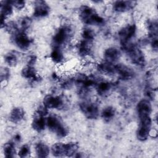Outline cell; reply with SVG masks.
I'll list each match as a JSON object with an SVG mask.
<instances>
[{
    "label": "cell",
    "mask_w": 158,
    "mask_h": 158,
    "mask_svg": "<svg viewBox=\"0 0 158 158\" xmlns=\"http://www.w3.org/2000/svg\"><path fill=\"white\" fill-rule=\"evenodd\" d=\"M31 23H32V20L30 17L27 16L22 17L19 22V25L20 26V30L26 31V30L30 27Z\"/></svg>",
    "instance_id": "obj_31"
},
{
    "label": "cell",
    "mask_w": 158,
    "mask_h": 158,
    "mask_svg": "<svg viewBox=\"0 0 158 158\" xmlns=\"http://www.w3.org/2000/svg\"><path fill=\"white\" fill-rule=\"evenodd\" d=\"M10 4L14 7L15 9L18 10H21L24 8L25 6V1H21V0H13V1H9Z\"/></svg>",
    "instance_id": "obj_35"
},
{
    "label": "cell",
    "mask_w": 158,
    "mask_h": 158,
    "mask_svg": "<svg viewBox=\"0 0 158 158\" xmlns=\"http://www.w3.org/2000/svg\"><path fill=\"white\" fill-rule=\"evenodd\" d=\"M37 72L33 66L27 65L21 71L22 76L28 80H30L33 82H36L39 80V77L37 75Z\"/></svg>",
    "instance_id": "obj_19"
},
{
    "label": "cell",
    "mask_w": 158,
    "mask_h": 158,
    "mask_svg": "<svg viewBox=\"0 0 158 158\" xmlns=\"http://www.w3.org/2000/svg\"><path fill=\"white\" fill-rule=\"evenodd\" d=\"M65 156L72 157L75 156L78 149V145L75 142H69L64 143Z\"/></svg>",
    "instance_id": "obj_27"
},
{
    "label": "cell",
    "mask_w": 158,
    "mask_h": 158,
    "mask_svg": "<svg viewBox=\"0 0 158 158\" xmlns=\"http://www.w3.org/2000/svg\"><path fill=\"white\" fill-rule=\"evenodd\" d=\"M122 46L127 57L133 64L139 67L145 65L146 60L144 53L136 44L130 42L122 45Z\"/></svg>",
    "instance_id": "obj_2"
},
{
    "label": "cell",
    "mask_w": 158,
    "mask_h": 158,
    "mask_svg": "<svg viewBox=\"0 0 158 158\" xmlns=\"http://www.w3.org/2000/svg\"><path fill=\"white\" fill-rule=\"evenodd\" d=\"M11 39L14 44L21 50H28L32 43V40L27 35L26 31L21 30L12 35Z\"/></svg>",
    "instance_id": "obj_6"
},
{
    "label": "cell",
    "mask_w": 158,
    "mask_h": 158,
    "mask_svg": "<svg viewBox=\"0 0 158 158\" xmlns=\"http://www.w3.org/2000/svg\"><path fill=\"white\" fill-rule=\"evenodd\" d=\"M35 150L38 157H46L50 152L48 146L42 141H39L35 144Z\"/></svg>",
    "instance_id": "obj_24"
},
{
    "label": "cell",
    "mask_w": 158,
    "mask_h": 158,
    "mask_svg": "<svg viewBox=\"0 0 158 158\" xmlns=\"http://www.w3.org/2000/svg\"><path fill=\"white\" fill-rule=\"evenodd\" d=\"M50 12V7L44 1L38 0L34 2L33 16L35 18H43L48 16Z\"/></svg>",
    "instance_id": "obj_11"
},
{
    "label": "cell",
    "mask_w": 158,
    "mask_h": 158,
    "mask_svg": "<svg viewBox=\"0 0 158 158\" xmlns=\"http://www.w3.org/2000/svg\"><path fill=\"white\" fill-rule=\"evenodd\" d=\"M115 64H112L104 60L98 63L96 68L98 71L101 73L107 75H112L115 74Z\"/></svg>",
    "instance_id": "obj_18"
},
{
    "label": "cell",
    "mask_w": 158,
    "mask_h": 158,
    "mask_svg": "<svg viewBox=\"0 0 158 158\" xmlns=\"http://www.w3.org/2000/svg\"><path fill=\"white\" fill-rule=\"evenodd\" d=\"M64 103L63 98L51 94L45 96L43 101V105L48 109H60L64 107Z\"/></svg>",
    "instance_id": "obj_9"
},
{
    "label": "cell",
    "mask_w": 158,
    "mask_h": 158,
    "mask_svg": "<svg viewBox=\"0 0 158 158\" xmlns=\"http://www.w3.org/2000/svg\"><path fill=\"white\" fill-rule=\"evenodd\" d=\"M136 2L133 1H116L112 4V8L117 12H125L134 8Z\"/></svg>",
    "instance_id": "obj_13"
},
{
    "label": "cell",
    "mask_w": 158,
    "mask_h": 158,
    "mask_svg": "<svg viewBox=\"0 0 158 158\" xmlns=\"http://www.w3.org/2000/svg\"><path fill=\"white\" fill-rule=\"evenodd\" d=\"M81 36V39L83 40L89 41H93L95 38V33L93 29L88 27H86L82 30Z\"/></svg>",
    "instance_id": "obj_30"
},
{
    "label": "cell",
    "mask_w": 158,
    "mask_h": 158,
    "mask_svg": "<svg viewBox=\"0 0 158 158\" xmlns=\"http://www.w3.org/2000/svg\"><path fill=\"white\" fill-rule=\"evenodd\" d=\"M139 123L136 130V137L141 141H146L150 135L152 127V120L149 116L139 117Z\"/></svg>",
    "instance_id": "obj_5"
},
{
    "label": "cell",
    "mask_w": 158,
    "mask_h": 158,
    "mask_svg": "<svg viewBox=\"0 0 158 158\" xmlns=\"http://www.w3.org/2000/svg\"><path fill=\"white\" fill-rule=\"evenodd\" d=\"M50 58L56 64L61 63L64 59V56L61 49L52 48L50 54Z\"/></svg>",
    "instance_id": "obj_28"
},
{
    "label": "cell",
    "mask_w": 158,
    "mask_h": 158,
    "mask_svg": "<svg viewBox=\"0 0 158 158\" xmlns=\"http://www.w3.org/2000/svg\"><path fill=\"white\" fill-rule=\"evenodd\" d=\"M78 15L80 20L85 24L96 26H102L105 21L97 12L90 6L82 5L78 9Z\"/></svg>",
    "instance_id": "obj_1"
},
{
    "label": "cell",
    "mask_w": 158,
    "mask_h": 158,
    "mask_svg": "<svg viewBox=\"0 0 158 158\" xmlns=\"http://www.w3.org/2000/svg\"><path fill=\"white\" fill-rule=\"evenodd\" d=\"M25 112L20 107H14L9 113V120L14 123H20L24 118Z\"/></svg>",
    "instance_id": "obj_21"
},
{
    "label": "cell",
    "mask_w": 158,
    "mask_h": 158,
    "mask_svg": "<svg viewBox=\"0 0 158 158\" xmlns=\"http://www.w3.org/2000/svg\"><path fill=\"white\" fill-rule=\"evenodd\" d=\"M1 27L4 28L6 24L5 20L10 16L13 12V6L9 1H1Z\"/></svg>",
    "instance_id": "obj_14"
},
{
    "label": "cell",
    "mask_w": 158,
    "mask_h": 158,
    "mask_svg": "<svg viewBox=\"0 0 158 158\" xmlns=\"http://www.w3.org/2000/svg\"><path fill=\"white\" fill-rule=\"evenodd\" d=\"M19 24L15 23L14 21H10L8 22H6L4 29L6 30L7 32H8L11 35L17 32L19 30H20V28L19 27Z\"/></svg>",
    "instance_id": "obj_32"
},
{
    "label": "cell",
    "mask_w": 158,
    "mask_h": 158,
    "mask_svg": "<svg viewBox=\"0 0 158 158\" xmlns=\"http://www.w3.org/2000/svg\"><path fill=\"white\" fill-rule=\"evenodd\" d=\"M121 57V51L117 48L110 47L107 48L104 52V60L115 64Z\"/></svg>",
    "instance_id": "obj_16"
},
{
    "label": "cell",
    "mask_w": 158,
    "mask_h": 158,
    "mask_svg": "<svg viewBox=\"0 0 158 158\" xmlns=\"http://www.w3.org/2000/svg\"><path fill=\"white\" fill-rule=\"evenodd\" d=\"M146 27L148 31L149 39L150 40L157 39L158 23L157 20L149 19L146 23Z\"/></svg>",
    "instance_id": "obj_20"
},
{
    "label": "cell",
    "mask_w": 158,
    "mask_h": 158,
    "mask_svg": "<svg viewBox=\"0 0 158 158\" xmlns=\"http://www.w3.org/2000/svg\"><path fill=\"white\" fill-rule=\"evenodd\" d=\"M115 73L123 80H130L135 76V71L130 67L123 64H117L115 65Z\"/></svg>",
    "instance_id": "obj_10"
},
{
    "label": "cell",
    "mask_w": 158,
    "mask_h": 158,
    "mask_svg": "<svg viewBox=\"0 0 158 158\" xmlns=\"http://www.w3.org/2000/svg\"><path fill=\"white\" fill-rule=\"evenodd\" d=\"M81 113L88 119H96L99 115L98 105L91 101H83L79 104Z\"/></svg>",
    "instance_id": "obj_7"
},
{
    "label": "cell",
    "mask_w": 158,
    "mask_h": 158,
    "mask_svg": "<svg viewBox=\"0 0 158 158\" xmlns=\"http://www.w3.org/2000/svg\"><path fill=\"white\" fill-rule=\"evenodd\" d=\"M51 150L52 154L55 157L65 156L64 143H56L52 146Z\"/></svg>",
    "instance_id": "obj_29"
},
{
    "label": "cell",
    "mask_w": 158,
    "mask_h": 158,
    "mask_svg": "<svg viewBox=\"0 0 158 158\" xmlns=\"http://www.w3.org/2000/svg\"><path fill=\"white\" fill-rule=\"evenodd\" d=\"M18 156L20 157H27L30 154V148L28 144L22 145L18 151Z\"/></svg>",
    "instance_id": "obj_34"
},
{
    "label": "cell",
    "mask_w": 158,
    "mask_h": 158,
    "mask_svg": "<svg viewBox=\"0 0 158 158\" xmlns=\"http://www.w3.org/2000/svg\"><path fill=\"white\" fill-rule=\"evenodd\" d=\"M74 83L73 81V78H66L65 80H63L61 83V87L64 89H70L73 84Z\"/></svg>",
    "instance_id": "obj_36"
},
{
    "label": "cell",
    "mask_w": 158,
    "mask_h": 158,
    "mask_svg": "<svg viewBox=\"0 0 158 158\" xmlns=\"http://www.w3.org/2000/svg\"><path fill=\"white\" fill-rule=\"evenodd\" d=\"M20 139H21V136L19 134H16L15 136H14V142L15 143H19L20 141Z\"/></svg>",
    "instance_id": "obj_39"
},
{
    "label": "cell",
    "mask_w": 158,
    "mask_h": 158,
    "mask_svg": "<svg viewBox=\"0 0 158 158\" xmlns=\"http://www.w3.org/2000/svg\"><path fill=\"white\" fill-rule=\"evenodd\" d=\"M32 128L37 132H41L46 127V118L44 116L35 114L31 123Z\"/></svg>",
    "instance_id": "obj_22"
},
{
    "label": "cell",
    "mask_w": 158,
    "mask_h": 158,
    "mask_svg": "<svg viewBox=\"0 0 158 158\" xmlns=\"http://www.w3.org/2000/svg\"><path fill=\"white\" fill-rule=\"evenodd\" d=\"M72 30L69 26L63 25L59 27L52 36V48L61 49L69 42L72 37Z\"/></svg>",
    "instance_id": "obj_3"
},
{
    "label": "cell",
    "mask_w": 158,
    "mask_h": 158,
    "mask_svg": "<svg viewBox=\"0 0 158 158\" xmlns=\"http://www.w3.org/2000/svg\"><path fill=\"white\" fill-rule=\"evenodd\" d=\"M46 127L59 138H64L69 133L67 128L60 118L55 115H51L46 118Z\"/></svg>",
    "instance_id": "obj_4"
},
{
    "label": "cell",
    "mask_w": 158,
    "mask_h": 158,
    "mask_svg": "<svg viewBox=\"0 0 158 158\" xmlns=\"http://www.w3.org/2000/svg\"><path fill=\"white\" fill-rule=\"evenodd\" d=\"M15 143L14 141L6 143L3 146V152L5 157L8 158L14 157L16 154Z\"/></svg>",
    "instance_id": "obj_25"
},
{
    "label": "cell",
    "mask_w": 158,
    "mask_h": 158,
    "mask_svg": "<svg viewBox=\"0 0 158 158\" xmlns=\"http://www.w3.org/2000/svg\"><path fill=\"white\" fill-rule=\"evenodd\" d=\"M136 110L139 117L149 116L152 112V106L150 101L147 99L139 101L137 104Z\"/></svg>",
    "instance_id": "obj_15"
},
{
    "label": "cell",
    "mask_w": 158,
    "mask_h": 158,
    "mask_svg": "<svg viewBox=\"0 0 158 158\" xmlns=\"http://www.w3.org/2000/svg\"><path fill=\"white\" fill-rule=\"evenodd\" d=\"M19 56V53L15 51H9L4 55V62L9 66L14 67L18 63Z\"/></svg>",
    "instance_id": "obj_23"
},
{
    "label": "cell",
    "mask_w": 158,
    "mask_h": 158,
    "mask_svg": "<svg viewBox=\"0 0 158 158\" xmlns=\"http://www.w3.org/2000/svg\"><path fill=\"white\" fill-rule=\"evenodd\" d=\"M136 31V27L134 23L128 24L126 26L122 27L118 33V36L121 45L130 43V41L135 36Z\"/></svg>",
    "instance_id": "obj_8"
},
{
    "label": "cell",
    "mask_w": 158,
    "mask_h": 158,
    "mask_svg": "<svg viewBox=\"0 0 158 158\" xmlns=\"http://www.w3.org/2000/svg\"><path fill=\"white\" fill-rule=\"evenodd\" d=\"M93 41L81 39L77 44V51L78 55L82 57L89 56L92 52Z\"/></svg>",
    "instance_id": "obj_12"
},
{
    "label": "cell",
    "mask_w": 158,
    "mask_h": 158,
    "mask_svg": "<svg viewBox=\"0 0 158 158\" xmlns=\"http://www.w3.org/2000/svg\"><path fill=\"white\" fill-rule=\"evenodd\" d=\"M113 84L107 81H101L96 85L97 93L102 97L108 96L113 89Z\"/></svg>",
    "instance_id": "obj_17"
},
{
    "label": "cell",
    "mask_w": 158,
    "mask_h": 158,
    "mask_svg": "<svg viewBox=\"0 0 158 158\" xmlns=\"http://www.w3.org/2000/svg\"><path fill=\"white\" fill-rule=\"evenodd\" d=\"M36 61V57L35 55H30L27 58V65L33 66Z\"/></svg>",
    "instance_id": "obj_37"
},
{
    "label": "cell",
    "mask_w": 158,
    "mask_h": 158,
    "mask_svg": "<svg viewBox=\"0 0 158 158\" xmlns=\"http://www.w3.org/2000/svg\"><path fill=\"white\" fill-rule=\"evenodd\" d=\"M150 42H151V47L152 48V49L157 52V48H158V42H157V39H155V40H150Z\"/></svg>",
    "instance_id": "obj_38"
},
{
    "label": "cell",
    "mask_w": 158,
    "mask_h": 158,
    "mask_svg": "<svg viewBox=\"0 0 158 158\" xmlns=\"http://www.w3.org/2000/svg\"><path fill=\"white\" fill-rule=\"evenodd\" d=\"M115 115V110L112 106H107L104 108L101 112V117L106 122L111 121Z\"/></svg>",
    "instance_id": "obj_26"
},
{
    "label": "cell",
    "mask_w": 158,
    "mask_h": 158,
    "mask_svg": "<svg viewBox=\"0 0 158 158\" xmlns=\"http://www.w3.org/2000/svg\"><path fill=\"white\" fill-rule=\"evenodd\" d=\"M10 72L8 68L5 67L1 68V72H0V77H1V81L2 85L4 84V83H6L7 82V81L10 78Z\"/></svg>",
    "instance_id": "obj_33"
}]
</instances>
